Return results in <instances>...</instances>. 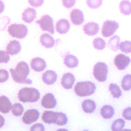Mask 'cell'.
I'll use <instances>...</instances> for the list:
<instances>
[{
	"mask_svg": "<svg viewBox=\"0 0 131 131\" xmlns=\"http://www.w3.org/2000/svg\"><path fill=\"white\" fill-rule=\"evenodd\" d=\"M39 117V113L36 109H30L24 113L22 120L25 124H30L37 121Z\"/></svg>",
	"mask_w": 131,
	"mask_h": 131,
	"instance_id": "cell-9",
	"label": "cell"
},
{
	"mask_svg": "<svg viewBox=\"0 0 131 131\" xmlns=\"http://www.w3.org/2000/svg\"><path fill=\"white\" fill-rule=\"evenodd\" d=\"M39 40L41 45L46 48H51L54 46L55 43L53 37L47 33L42 34L40 37Z\"/></svg>",
	"mask_w": 131,
	"mask_h": 131,
	"instance_id": "cell-20",
	"label": "cell"
},
{
	"mask_svg": "<svg viewBox=\"0 0 131 131\" xmlns=\"http://www.w3.org/2000/svg\"><path fill=\"white\" fill-rule=\"evenodd\" d=\"M120 38L117 35L113 36L109 39L107 43V47L113 51H117L119 49Z\"/></svg>",
	"mask_w": 131,
	"mask_h": 131,
	"instance_id": "cell-26",
	"label": "cell"
},
{
	"mask_svg": "<svg viewBox=\"0 0 131 131\" xmlns=\"http://www.w3.org/2000/svg\"><path fill=\"white\" fill-rule=\"evenodd\" d=\"M10 60L9 54L5 51L0 50V63H7Z\"/></svg>",
	"mask_w": 131,
	"mask_h": 131,
	"instance_id": "cell-34",
	"label": "cell"
},
{
	"mask_svg": "<svg viewBox=\"0 0 131 131\" xmlns=\"http://www.w3.org/2000/svg\"><path fill=\"white\" fill-rule=\"evenodd\" d=\"M119 9L121 13L124 15L131 14V2L128 0L121 1L119 5Z\"/></svg>",
	"mask_w": 131,
	"mask_h": 131,
	"instance_id": "cell-24",
	"label": "cell"
},
{
	"mask_svg": "<svg viewBox=\"0 0 131 131\" xmlns=\"http://www.w3.org/2000/svg\"><path fill=\"white\" fill-rule=\"evenodd\" d=\"M29 4L33 7H39L41 6L44 2V0H28Z\"/></svg>",
	"mask_w": 131,
	"mask_h": 131,
	"instance_id": "cell-38",
	"label": "cell"
},
{
	"mask_svg": "<svg viewBox=\"0 0 131 131\" xmlns=\"http://www.w3.org/2000/svg\"><path fill=\"white\" fill-rule=\"evenodd\" d=\"M59 116V112L46 111L42 114L41 119L46 123L56 124Z\"/></svg>",
	"mask_w": 131,
	"mask_h": 131,
	"instance_id": "cell-12",
	"label": "cell"
},
{
	"mask_svg": "<svg viewBox=\"0 0 131 131\" xmlns=\"http://www.w3.org/2000/svg\"><path fill=\"white\" fill-rule=\"evenodd\" d=\"M57 78L56 73L53 70H48L42 75V80L43 82L48 85L54 84Z\"/></svg>",
	"mask_w": 131,
	"mask_h": 131,
	"instance_id": "cell-18",
	"label": "cell"
},
{
	"mask_svg": "<svg viewBox=\"0 0 131 131\" xmlns=\"http://www.w3.org/2000/svg\"><path fill=\"white\" fill-rule=\"evenodd\" d=\"M119 24L115 20H106L102 25L101 29V34L105 37L112 36L119 28Z\"/></svg>",
	"mask_w": 131,
	"mask_h": 131,
	"instance_id": "cell-7",
	"label": "cell"
},
{
	"mask_svg": "<svg viewBox=\"0 0 131 131\" xmlns=\"http://www.w3.org/2000/svg\"><path fill=\"white\" fill-rule=\"evenodd\" d=\"M28 28L24 24H12L8 28V32L12 37L18 39L25 38L28 34Z\"/></svg>",
	"mask_w": 131,
	"mask_h": 131,
	"instance_id": "cell-4",
	"label": "cell"
},
{
	"mask_svg": "<svg viewBox=\"0 0 131 131\" xmlns=\"http://www.w3.org/2000/svg\"><path fill=\"white\" fill-rule=\"evenodd\" d=\"M130 61V59L128 56L123 54H119L115 57L114 62L118 70H123L128 67Z\"/></svg>",
	"mask_w": 131,
	"mask_h": 131,
	"instance_id": "cell-8",
	"label": "cell"
},
{
	"mask_svg": "<svg viewBox=\"0 0 131 131\" xmlns=\"http://www.w3.org/2000/svg\"><path fill=\"white\" fill-rule=\"evenodd\" d=\"M55 28L58 33L60 34H66L70 30V24L67 19L62 18L56 22Z\"/></svg>",
	"mask_w": 131,
	"mask_h": 131,
	"instance_id": "cell-17",
	"label": "cell"
},
{
	"mask_svg": "<svg viewBox=\"0 0 131 131\" xmlns=\"http://www.w3.org/2000/svg\"><path fill=\"white\" fill-rule=\"evenodd\" d=\"M41 29L45 31L49 32V33L53 34L54 33V23L52 17L48 14L43 15L40 19L36 21Z\"/></svg>",
	"mask_w": 131,
	"mask_h": 131,
	"instance_id": "cell-6",
	"label": "cell"
},
{
	"mask_svg": "<svg viewBox=\"0 0 131 131\" xmlns=\"http://www.w3.org/2000/svg\"><path fill=\"white\" fill-rule=\"evenodd\" d=\"M93 45L95 49L98 50H102L105 48L106 42L102 38L97 37L93 40Z\"/></svg>",
	"mask_w": 131,
	"mask_h": 131,
	"instance_id": "cell-30",
	"label": "cell"
},
{
	"mask_svg": "<svg viewBox=\"0 0 131 131\" xmlns=\"http://www.w3.org/2000/svg\"><path fill=\"white\" fill-rule=\"evenodd\" d=\"M36 16V10L32 8L28 7L22 13L21 19L26 23H32Z\"/></svg>",
	"mask_w": 131,
	"mask_h": 131,
	"instance_id": "cell-16",
	"label": "cell"
},
{
	"mask_svg": "<svg viewBox=\"0 0 131 131\" xmlns=\"http://www.w3.org/2000/svg\"><path fill=\"white\" fill-rule=\"evenodd\" d=\"M5 124V119L3 116L0 115V128L2 127Z\"/></svg>",
	"mask_w": 131,
	"mask_h": 131,
	"instance_id": "cell-41",
	"label": "cell"
},
{
	"mask_svg": "<svg viewBox=\"0 0 131 131\" xmlns=\"http://www.w3.org/2000/svg\"><path fill=\"white\" fill-rule=\"evenodd\" d=\"M5 7V6L4 2L0 0V14L4 11Z\"/></svg>",
	"mask_w": 131,
	"mask_h": 131,
	"instance_id": "cell-40",
	"label": "cell"
},
{
	"mask_svg": "<svg viewBox=\"0 0 131 131\" xmlns=\"http://www.w3.org/2000/svg\"><path fill=\"white\" fill-rule=\"evenodd\" d=\"M75 81V78L71 73H66L63 75L61 79V84L63 88L67 90L72 89Z\"/></svg>",
	"mask_w": 131,
	"mask_h": 131,
	"instance_id": "cell-15",
	"label": "cell"
},
{
	"mask_svg": "<svg viewBox=\"0 0 131 131\" xmlns=\"http://www.w3.org/2000/svg\"><path fill=\"white\" fill-rule=\"evenodd\" d=\"M18 98L23 102H35L40 98V93L33 88H24L21 89L18 93Z\"/></svg>",
	"mask_w": 131,
	"mask_h": 131,
	"instance_id": "cell-2",
	"label": "cell"
},
{
	"mask_svg": "<svg viewBox=\"0 0 131 131\" xmlns=\"http://www.w3.org/2000/svg\"><path fill=\"white\" fill-rule=\"evenodd\" d=\"M125 122L121 118L117 119L115 120L112 124V130L113 131L121 130L125 126Z\"/></svg>",
	"mask_w": 131,
	"mask_h": 131,
	"instance_id": "cell-29",
	"label": "cell"
},
{
	"mask_svg": "<svg viewBox=\"0 0 131 131\" xmlns=\"http://www.w3.org/2000/svg\"><path fill=\"white\" fill-rule=\"evenodd\" d=\"M115 111L114 108L110 105H105L100 109V114L104 119H110L114 115Z\"/></svg>",
	"mask_w": 131,
	"mask_h": 131,
	"instance_id": "cell-25",
	"label": "cell"
},
{
	"mask_svg": "<svg viewBox=\"0 0 131 131\" xmlns=\"http://www.w3.org/2000/svg\"><path fill=\"white\" fill-rule=\"evenodd\" d=\"M31 130H40L43 131L45 130V127L41 123H36L32 125L30 128Z\"/></svg>",
	"mask_w": 131,
	"mask_h": 131,
	"instance_id": "cell-39",
	"label": "cell"
},
{
	"mask_svg": "<svg viewBox=\"0 0 131 131\" xmlns=\"http://www.w3.org/2000/svg\"><path fill=\"white\" fill-rule=\"evenodd\" d=\"M121 87L125 91H129L131 89V75L127 74L125 75L121 81Z\"/></svg>",
	"mask_w": 131,
	"mask_h": 131,
	"instance_id": "cell-28",
	"label": "cell"
},
{
	"mask_svg": "<svg viewBox=\"0 0 131 131\" xmlns=\"http://www.w3.org/2000/svg\"><path fill=\"white\" fill-rule=\"evenodd\" d=\"M123 117L127 120H131V107L125 108L122 112Z\"/></svg>",
	"mask_w": 131,
	"mask_h": 131,
	"instance_id": "cell-36",
	"label": "cell"
},
{
	"mask_svg": "<svg viewBox=\"0 0 131 131\" xmlns=\"http://www.w3.org/2000/svg\"><path fill=\"white\" fill-rule=\"evenodd\" d=\"M83 111L86 113H92L96 109V103L92 100L86 99L84 100L81 104Z\"/></svg>",
	"mask_w": 131,
	"mask_h": 131,
	"instance_id": "cell-23",
	"label": "cell"
},
{
	"mask_svg": "<svg viewBox=\"0 0 131 131\" xmlns=\"http://www.w3.org/2000/svg\"><path fill=\"white\" fill-rule=\"evenodd\" d=\"M108 67L106 63L98 62L94 66L93 75L95 79L99 82H104L107 78Z\"/></svg>",
	"mask_w": 131,
	"mask_h": 131,
	"instance_id": "cell-5",
	"label": "cell"
},
{
	"mask_svg": "<svg viewBox=\"0 0 131 131\" xmlns=\"http://www.w3.org/2000/svg\"><path fill=\"white\" fill-rule=\"evenodd\" d=\"M119 49L123 53H131V41L129 40H125L120 43Z\"/></svg>",
	"mask_w": 131,
	"mask_h": 131,
	"instance_id": "cell-32",
	"label": "cell"
},
{
	"mask_svg": "<svg viewBox=\"0 0 131 131\" xmlns=\"http://www.w3.org/2000/svg\"><path fill=\"white\" fill-rule=\"evenodd\" d=\"M31 69L35 72H41L43 71L46 67V61L40 57H35L31 60L30 62Z\"/></svg>",
	"mask_w": 131,
	"mask_h": 131,
	"instance_id": "cell-14",
	"label": "cell"
},
{
	"mask_svg": "<svg viewBox=\"0 0 131 131\" xmlns=\"http://www.w3.org/2000/svg\"><path fill=\"white\" fill-rule=\"evenodd\" d=\"M10 72L13 80L16 83L31 84L32 80L28 79L27 77L30 73L28 64L25 61L18 62L15 69L11 68Z\"/></svg>",
	"mask_w": 131,
	"mask_h": 131,
	"instance_id": "cell-1",
	"label": "cell"
},
{
	"mask_svg": "<svg viewBox=\"0 0 131 131\" xmlns=\"http://www.w3.org/2000/svg\"><path fill=\"white\" fill-rule=\"evenodd\" d=\"M63 6L68 9L73 7L76 4V0H62Z\"/></svg>",
	"mask_w": 131,
	"mask_h": 131,
	"instance_id": "cell-37",
	"label": "cell"
},
{
	"mask_svg": "<svg viewBox=\"0 0 131 131\" xmlns=\"http://www.w3.org/2000/svg\"><path fill=\"white\" fill-rule=\"evenodd\" d=\"M24 107L19 103H15L12 106V113L15 116H20L23 114Z\"/></svg>",
	"mask_w": 131,
	"mask_h": 131,
	"instance_id": "cell-31",
	"label": "cell"
},
{
	"mask_svg": "<svg viewBox=\"0 0 131 131\" xmlns=\"http://www.w3.org/2000/svg\"><path fill=\"white\" fill-rule=\"evenodd\" d=\"M96 89V85L92 81H80L76 84L74 87V92L78 96L85 97L93 94Z\"/></svg>",
	"mask_w": 131,
	"mask_h": 131,
	"instance_id": "cell-3",
	"label": "cell"
},
{
	"mask_svg": "<svg viewBox=\"0 0 131 131\" xmlns=\"http://www.w3.org/2000/svg\"><path fill=\"white\" fill-rule=\"evenodd\" d=\"M103 0H86V5L92 9H96L102 4Z\"/></svg>",
	"mask_w": 131,
	"mask_h": 131,
	"instance_id": "cell-33",
	"label": "cell"
},
{
	"mask_svg": "<svg viewBox=\"0 0 131 131\" xmlns=\"http://www.w3.org/2000/svg\"><path fill=\"white\" fill-rule=\"evenodd\" d=\"M109 91L114 98H118L122 95V92L120 87L115 83H111L109 85Z\"/></svg>",
	"mask_w": 131,
	"mask_h": 131,
	"instance_id": "cell-27",
	"label": "cell"
},
{
	"mask_svg": "<svg viewBox=\"0 0 131 131\" xmlns=\"http://www.w3.org/2000/svg\"><path fill=\"white\" fill-rule=\"evenodd\" d=\"M70 19L73 24L76 26L81 25L84 21V15L81 10L74 9L70 12Z\"/></svg>",
	"mask_w": 131,
	"mask_h": 131,
	"instance_id": "cell-10",
	"label": "cell"
},
{
	"mask_svg": "<svg viewBox=\"0 0 131 131\" xmlns=\"http://www.w3.org/2000/svg\"><path fill=\"white\" fill-rule=\"evenodd\" d=\"M99 30V25L94 21L89 22L83 26L84 33L88 36H94L96 35L98 33Z\"/></svg>",
	"mask_w": 131,
	"mask_h": 131,
	"instance_id": "cell-13",
	"label": "cell"
},
{
	"mask_svg": "<svg viewBox=\"0 0 131 131\" xmlns=\"http://www.w3.org/2000/svg\"><path fill=\"white\" fill-rule=\"evenodd\" d=\"M21 47L20 42L17 40L10 41L6 47V52L11 55L17 54L21 50Z\"/></svg>",
	"mask_w": 131,
	"mask_h": 131,
	"instance_id": "cell-19",
	"label": "cell"
},
{
	"mask_svg": "<svg viewBox=\"0 0 131 131\" xmlns=\"http://www.w3.org/2000/svg\"><path fill=\"white\" fill-rule=\"evenodd\" d=\"M41 105L46 108H53L57 104V101L54 96L50 93L46 94L42 98Z\"/></svg>",
	"mask_w": 131,
	"mask_h": 131,
	"instance_id": "cell-11",
	"label": "cell"
},
{
	"mask_svg": "<svg viewBox=\"0 0 131 131\" xmlns=\"http://www.w3.org/2000/svg\"><path fill=\"white\" fill-rule=\"evenodd\" d=\"M63 62L67 67L69 68H74L78 66L79 60L75 56L68 54L64 57Z\"/></svg>",
	"mask_w": 131,
	"mask_h": 131,
	"instance_id": "cell-22",
	"label": "cell"
},
{
	"mask_svg": "<svg viewBox=\"0 0 131 131\" xmlns=\"http://www.w3.org/2000/svg\"><path fill=\"white\" fill-rule=\"evenodd\" d=\"M12 104L9 99L5 96H0V112L3 114L8 113L12 108Z\"/></svg>",
	"mask_w": 131,
	"mask_h": 131,
	"instance_id": "cell-21",
	"label": "cell"
},
{
	"mask_svg": "<svg viewBox=\"0 0 131 131\" xmlns=\"http://www.w3.org/2000/svg\"><path fill=\"white\" fill-rule=\"evenodd\" d=\"M9 78V73L5 69H0V83L6 82Z\"/></svg>",
	"mask_w": 131,
	"mask_h": 131,
	"instance_id": "cell-35",
	"label": "cell"
}]
</instances>
